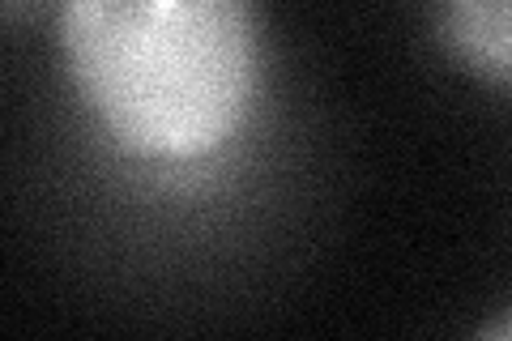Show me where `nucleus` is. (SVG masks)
Wrapping results in <instances>:
<instances>
[{
  "label": "nucleus",
  "instance_id": "obj_1",
  "mask_svg": "<svg viewBox=\"0 0 512 341\" xmlns=\"http://www.w3.org/2000/svg\"><path fill=\"white\" fill-rule=\"evenodd\" d=\"M56 35L90 116L146 162L222 150L261 90L256 0H56Z\"/></svg>",
  "mask_w": 512,
  "mask_h": 341
},
{
  "label": "nucleus",
  "instance_id": "obj_2",
  "mask_svg": "<svg viewBox=\"0 0 512 341\" xmlns=\"http://www.w3.org/2000/svg\"><path fill=\"white\" fill-rule=\"evenodd\" d=\"M440 35L466 73L512 90V0H440Z\"/></svg>",
  "mask_w": 512,
  "mask_h": 341
},
{
  "label": "nucleus",
  "instance_id": "obj_3",
  "mask_svg": "<svg viewBox=\"0 0 512 341\" xmlns=\"http://www.w3.org/2000/svg\"><path fill=\"white\" fill-rule=\"evenodd\" d=\"M35 9H39V0H5V22H9V30H18L26 13H35Z\"/></svg>",
  "mask_w": 512,
  "mask_h": 341
},
{
  "label": "nucleus",
  "instance_id": "obj_4",
  "mask_svg": "<svg viewBox=\"0 0 512 341\" xmlns=\"http://www.w3.org/2000/svg\"><path fill=\"white\" fill-rule=\"evenodd\" d=\"M483 337H512V312H504L500 320H491V324H483Z\"/></svg>",
  "mask_w": 512,
  "mask_h": 341
}]
</instances>
